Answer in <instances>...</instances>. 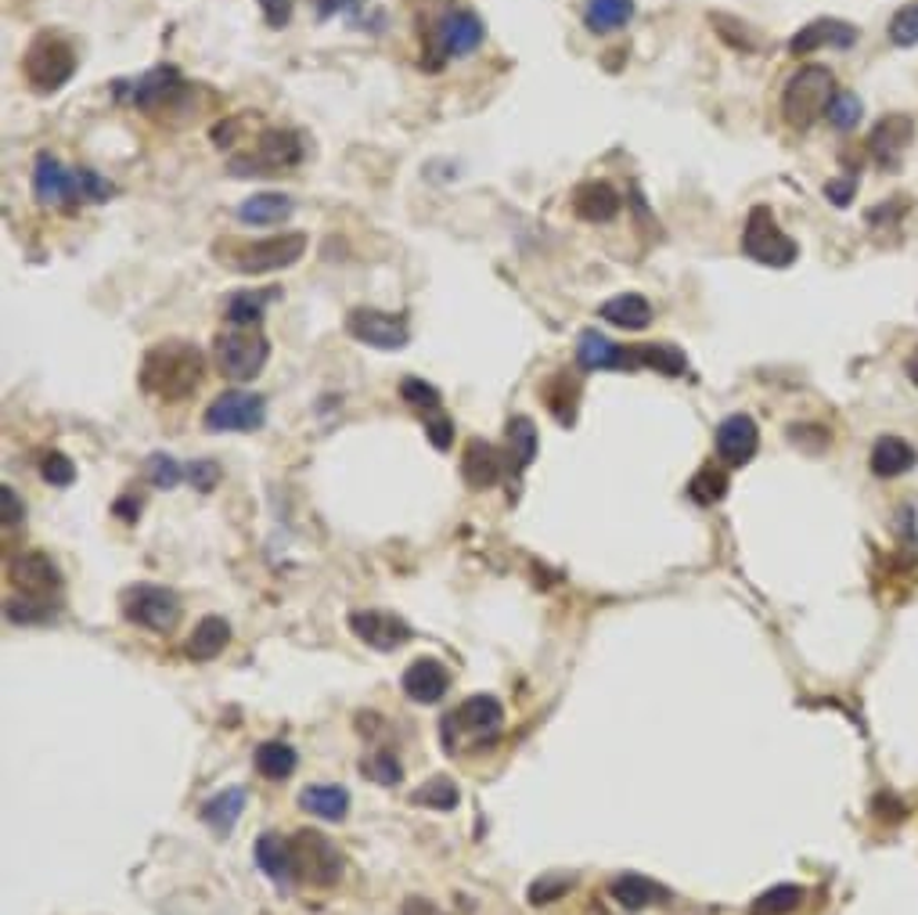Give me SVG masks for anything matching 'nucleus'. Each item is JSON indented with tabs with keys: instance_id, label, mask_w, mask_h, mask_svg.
<instances>
[{
	"instance_id": "obj_7",
	"label": "nucleus",
	"mask_w": 918,
	"mask_h": 915,
	"mask_svg": "<svg viewBox=\"0 0 918 915\" xmlns=\"http://www.w3.org/2000/svg\"><path fill=\"white\" fill-rule=\"evenodd\" d=\"M76 66H80L76 48L58 33L33 37V43H29L22 55V76L37 95H55V90H61L76 76Z\"/></svg>"
},
{
	"instance_id": "obj_14",
	"label": "nucleus",
	"mask_w": 918,
	"mask_h": 915,
	"mask_svg": "<svg viewBox=\"0 0 918 915\" xmlns=\"http://www.w3.org/2000/svg\"><path fill=\"white\" fill-rule=\"evenodd\" d=\"M346 332L357 343L375 350H404L411 343V325L404 314H386L375 307H357L346 317Z\"/></svg>"
},
{
	"instance_id": "obj_6",
	"label": "nucleus",
	"mask_w": 918,
	"mask_h": 915,
	"mask_svg": "<svg viewBox=\"0 0 918 915\" xmlns=\"http://www.w3.org/2000/svg\"><path fill=\"white\" fill-rule=\"evenodd\" d=\"M112 95H116V101L130 105L137 112L159 116V112L180 109L184 98L191 95V83L184 80L177 66H156L141 76H134V80H116Z\"/></svg>"
},
{
	"instance_id": "obj_58",
	"label": "nucleus",
	"mask_w": 918,
	"mask_h": 915,
	"mask_svg": "<svg viewBox=\"0 0 918 915\" xmlns=\"http://www.w3.org/2000/svg\"><path fill=\"white\" fill-rule=\"evenodd\" d=\"M908 378H911V383L918 386V354H915V357H908Z\"/></svg>"
},
{
	"instance_id": "obj_32",
	"label": "nucleus",
	"mask_w": 918,
	"mask_h": 915,
	"mask_svg": "<svg viewBox=\"0 0 918 915\" xmlns=\"http://www.w3.org/2000/svg\"><path fill=\"white\" fill-rule=\"evenodd\" d=\"M634 19V0H588L584 8V26L591 33H616Z\"/></svg>"
},
{
	"instance_id": "obj_16",
	"label": "nucleus",
	"mask_w": 918,
	"mask_h": 915,
	"mask_svg": "<svg viewBox=\"0 0 918 915\" xmlns=\"http://www.w3.org/2000/svg\"><path fill=\"white\" fill-rule=\"evenodd\" d=\"M576 361H580V368H588V372H631V368H638L634 346L626 350L620 343H612L609 335H602L599 328H584V332H580Z\"/></svg>"
},
{
	"instance_id": "obj_52",
	"label": "nucleus",
	"mask_w": 918,
	"mask_h": 915,
	"mask_svg": "<svg viewBox=\"0 0 918 915\" xmlns=\"http://www.w3.org/2000/svg\"><path fill=\"white\" fill-rule=\"evenodd\" d=\"M570 883H573V876H544V879H537L530 887V905L555 902V897H562L565 891H570Z\"/></svg>"
},
{
	"instance_id": "obj_55",
	"label": "nucleus",
	"mask_w": 918,
	"mask_h": 915,
	"mask_svg": "<svg viewBox=\"0 0 918 915\" xmlns=\"http://www.w3.org/2000/svg\"><path fill=\"white\" fill-rule=\"evenodd\" d=\"M0 501H4V527L19 523L22 515H26V505L19 501V494H14V486H11V483L0 486Z\"/></svg>"
},
{
	"instance_id": "obj_40",
	"label": "nucleus",
	"mask_w": 918,
	"mask_h": 915,
	"mask_svg": "<svg viewBox=\"0 0 918 915\" xmlns=\"http://www.w3.org/2000/svg\"><path fill=\"white\" fill-rule=\"evenodd\" d=\"M800 902H803V891L792 887V883H782V887L763 891V894L757 897L753 912H757V915H789L792 908H800Z\"/></svg>"
},
{
	"instance_id": "obj_37",
	"label": "nucleus",
	"mask_w": 918,
	"mask_h": 915,
	"mask_svg": "<svg viewBox=\"0 0 918 915\" xmlns=\"http://www.w3.org/2000/svg\"><path fill=\"white\" fill-rule=\"evenodd\" d=\"M541 393H544L547 411H551V415H555L562 425H573V422H576V396H580L576 378H570L565 372H559L555 378H547Z\"/></svg>"
},
{
	"instance_id": "obj_34",
	"label": "nucleus",
	"mask_w": 918,
	"mask_h": 915,
	"mask_svg": "<svg viewBox=\"0 0 918 915\" xmlns=\"http://www.w3.org/2000/svg\"><path fill=\"white\" fill-rule=\"evenodd\" d=\"M609 894L616 897L626 912H641V908H649L652 902H660V897H667V891L660 887V883H652V879L638 876V873H626L620 879H612Z\"/></svg>"
},
{
	"instance_id": "obj_2",
	"label": "nucleus",
	"mask_w": 918,
	"mask_h": 915,
	"mask_svg": "<svg viewBox=\"0 0 918 915\" xmlns=\"http://www.w3.org/2000/svg\"><path fill=\"white\" fill-rule=\"evenodd\" d=\"M33 195L40 206H90L109 203L116 195L112 180H105L90 166H66L51 151H40L33 159Z\"/></svg>"
},
{
	"instance_id": "obj_45",
	"label": "nucleus",
	"mask_w": 918,
	"mask_h": 915,
	"mask_svg": "<svg viewBox=\"0 0 918 915\" xmlns=\"http://www.w3.org/2000/svg\"><path fill=\"white\" fill-rule=\"evenodd\" d=\"M401 396L411 404V407H418L425 411V415H433V411H440V390L433 383H425V378H415V375H407L404 383H401Z\"/></svg>"
},
{
	"instance_id": "obj_15",
	"label": "nucleus",
	"mask_w": 918,
	"mask_h": 915,
	"mask_svg": "<svg viewBox=\"0 0 918 915\" xmlns=\"http://www.w3.org/2000/svg\"><path fill=\"white\" fill-rule=\"evenodd\" d=\"M911 141H915V119L894 112V116L879 119L876 130H871L868 151H871V159L882 166V170L897 174L900 163H905V151L911 148Z\"/></svg>"
},
{
	"instance_id": "obj_42",
	"label": "nucleus",
	"mask_w": 918,
	"mask_h": 915,
	"mask_svg": "<svg viewBox=\"0 0 918 915\" xmlns=\"http://www.w3.org/2000/svg\"><path fill=\"white\" fill-rule=\"evenodd\" d=\"M361 768L367 779H375L378 786H396L404 779V768H401V760H396L389 750H375V754H367L361 760Z\"/></svg>"
},
{
	"instance_id": "obj_22",
	"label": "nucleus",
	"mask_w": 918,
	"mask_h": 915,
	"mask_svg": "<svg viewBox=\"0 0 918 915\" xmlns=\"http://www.w3.org/2000/svg\"><path fill=\"white\" fill-rule=\"evenodd\" d=\"M8 577L22 594H37V599H51V591L61 584L58 567L43 552H26L8 567Z\"/></svg>"
},
{
	"instance_id": "obj_43",
	"label": "nucleus",
	"mask_w": 918,
	"mask_h": 915,
	"mask_svg": "<svg viewBox=\"0 0 918 915\" xmlns=\"http://www.w3.org/2000/svg\"><path fill=\"white\" fill-rule=\"evenodd\" d=\"M861 116H865V105H861V98L857 95H850V90H839V95L832 98V105H829V124L836 127V130H853L857 124H861Z\"/></svg>"
},
{
	"instance_id": "obj_38",
	"label": "nucleus",
	"mask_w": 918,
	"mask_h": 915,
	"mask_svg": "<svg viewBox=\"0 0 918 915\" xmlns=\"http://www.w3.org/2000/svg\"><path fill=\"white\" fill-rule=\"evenodd\" d=\"M537 457V425L526 415H515L509 422V462H515V472H526Z\"/></svg>"
},
{
	"instance_id": "obj_20",
	"label": "nucleus",
	"mask_w": 918,
	"mask_h": 915,
	"mask_svg": "<svg viewBox=\"0 0 918 915\" xmlns=\"http://www.w3.org/2000/svg\"><path fill=\"white\" fill-rule=\"evenodd\" d=\"M760 451V430L749 415H728L717 425V454L724 457L728 465H749Z\"/></svg>"
},
{
	"instance_id": "obj_30",
	"label": "nucleus",
	"mask_w": 918,
	"mask_h": 915,
	"mask_svg": "<svg viewBox=\"0 0 918 915\" xmlns=\"http://www.w3.org/2000/svg\"><path fill=\"white\" fill-rule=\"evenodd\" d=\"M227 642H231V623L224 617H206V620H198V628L188 638V656L198 663L217 660V656L227 649Z\"/></svg>"
},
{
	"instance_id": "obj_46",
	"label": "nucleus",
	"mask_w": 918,
	"mask_h": 915,
	"mask_svg": "<svg viewBox=\"0 0 918 915\" xmlns=\"http://www.w3.org/2000/svg\"><path fill=\"white\" fill-rule=\"evenodd\" d=\"M51 617V599H37V594H22V599H8V620L11 623H37Z\"/></svg>"
},
{
	"instance_id": "obj_11",
	"label": "nucleus",
	"mask_w": 918,
	"mask_h": 915,
	"mask_svg": "<svg viewBox=\"0 0 918 915\" xmlns=\"http://www.w3.org/2000/svg\"><path fill=\"white\" fill-rule=\"evenodd\" d=\"M267 422V401L259 393L227 390L206 407L203 425L209 433H256Z\"/></svg>"
},
{
	"instance_id": "obj_51",
	"label": "nucleus",
	"mask_w": 918,
	"mask_h": 915,
	"mask_svg": "<svg viewBox=\"0 0 918 915\" xmlns=\"http://www.w3.org/2000/svg\"><path fill=\"white\" fill-rule=\"evenodd\" d=\"M425 436L436 451H447L454 444V422L443 411H433V415H425Z\"/></svg>"
},
{
	"instance_id": "obj_4",
	"label": "nucleus",
	"mask_w": 918,
	"mask_h": 915,
	"mask_svg": "<svg viewBox=\"0 0 918 915\" xmlns=\"http://www.w3.org/2000/svg\"><path fill=\"white\" fill-rule=\"evenodd\" d=\"M839 95L836 76L825 66H800L782 90V116L796 130H810L821 116H829V105Z\"/></svg>"
},
{
	"instance_id": "obj_35",
	"label": "nucleus",
	"mask_w": 918,
	"mask_h": 915,
	"mask_svg": "<svg viewBox=\"0 0 918 915\" xmlns=\"http://www.w3.org/2000/svg\"><path fill=\"white\" fill-rule=\"evenodd\" d=\"M253 760H256V771L264 775L267 783H285L288 775L296 771V765H299V757H296L293 746H288V742H278V739L259 742Z\"/></svg>"
},
{
	"instance_id": "obj_8",
	"label": "nucleus",
	"mask_w": 918,
	"mask_h": 915,
	"mask_svg": "<svg viewBox=\"0 0 918 915\" xmlns=\"http://www.w3.org/2000/svg\"><path fill=\"white\" fill-rule=\"evenodd\" d=\"M303 163V137L296 130H264L256 137V151L231 156V177H274L288 174Z\"/></svg>"
},
{
	"instance_id": "obj_24",
	"label": "nucleus",
	"mask_w": 918,
	"mask_h": 915,
	"mask_svg": "<svg viewBox=\"0 0 918 915\" xmlns=\"http://www.w3.org/2000/svg\"><path fill=\"white\" fill-rule=\"evenodd\" d=\"M504 454L486 444V440H468V447L462 454V476L472 491H486V486H494L501 476H504Z\"/></svg>"
},
{
	"instance_id": "obj_56",
	"label": "nucleus",
	"mask_w": 918,
	"mask_h": 915,
	"mask_svg": "<svg viewBox=\"0 0 918 915\" xmlns=\"http://www.w3.org/2000/svg\"><path fill=\"white\" fill-rule=\"evenodd\" d=\"M401 915H443L433 902H425V897H407Z\"/></svg>"
},
{
	"instance_id": "obj_19",
	"label": "nucleus",
	"mask_w": 918,
	"mask_h": 915,
	"mask_svg": "<svg viewBox=\"0 0 918 915\" xmlns=\"http://www.w3.org/2000/svg\"><path fill=\"white\" fill-rule=\"evenodd\" d=\"M401 689H404V696L411 699V704H422V707L440 704V699L447 696V689H451V670L443 667L440 660H433V656H422V660H415L404 670Z\"/></svg>"
},
{
	"instance_id": "obj_23",
	"label": "nucleus",
	"mask_w": 918,
	"mask_h": 915,
	"mask_svg": "<svg viewBox=\"0 0 918 915\" xmlns=\"http://www.w3.org/2000/svg\"><path fill=\"white\" fill-rule=\"evenodd\" d=\"M256 865L264 868V876L274 883V887H282V891H293V883H296V850L288 840H282L278 833H264L256 840Z\"/></svg>"
},
{
	"instance_id": "obj_10",
	"label": "nucleus",
	"mask_w": 918,
	"mask_h": 915,
	"mask_svg": "<svg viewBox=\"0 0 918 915\" xmlns=\"http://www.w3.org/2000/svg\"><path fill=\"white\" fill-rule=\"evenodd\" d=\"M122 617L137 628L166 634L180 623V599L162 584H130L122 591Z\"/></svg>"
},
{
	"instance_id": "obj_1",
	"label": "nucleus",
	"mask_w": 918,
	"mask_h": 915,
	"mask_svg": "<svg viewBox=\"0 0 918 915\" xmlns=\"http://www.w3.org/2000/svg\"><path fill=\"white\" fill-rule=\"evenodd\" d=\"M141 390L156 396L162 404H180L203 386L206 378V357L195 343L184 340H162L145 354L141 361Z\"/></svg>"
},
{
	"instance_id": "obj_25",
	"label": "nucleus",
	"mask_w": 918,
	"mask_h": 915,
	"mask_svg": "<svg viewBox=\"0 0 918 915\" xmlns=\"http://www.w3.org/2000/svg\"><path fill=\"white\" fill-rule=\"evenodd\" d=\"M620 191L609 180H588L573 191V213L588 224H609L620 217Z\"/></svg>"
},
{
	"instance_id": "obj_13",
	"label": "nucleus",
	"mask_w": 918,
	"mask_h": 915,
	"mask_svg": "<svg viewBox=\"0 0 918 915\" xmlns=\"http://www.w3.org/2000/svg\"><path fill=\"white\" fill-rule=\"evenodd\" d=\"M486 40V26L476 11L454 8L443 11L433 26V51L440 58H468Z\"/></svg>"
},
{
	"instance_id": "obj_27",
	"label": "nucleus",
	"mask_w": 918,
	"mask_h": 915,
	"mask_svg": "<svg viewBox=\"0 0 918 915\" xmlns=\"http://www.w3.org/2000/svg\"><path fill=\"white\" fill-rule=\"evenodd\" d=\"M599 317L609 322L612 328H623V332H641L652 325V303L641 296V293H620L605 299L599 307Z\"/></svg>"
},
{
	"instance_id": "obj_21",
	"label": "nucleus",
	"mask_w": 918,
	"mask_h": 915,
	"mask_svg": "<svg viewBox=\"0 0 918 915\" xmlns=\"http://www.w3.org/2000/svg\"><path fill=\"white\" fill-rule=\"evenodd\" d=\"M857 26L843 22V19H815V22H807L800 33H796L789 40V55H810V51H821V48H839V51H847L857 43Z\"/></svg>"
},
{
	"instance_id": "obj_50",
	"label": "nucleus",
	"mask_w": 918,
	"mask_h": 915,
	"mask_svg": "<svg viewBox=\"0 0 918 915\" xmlns=\"http://www.w3.org/2000/svg\"><path fill=\"white\" fill-rule=\"evenodd\" d=\"M184 476H188L191 486H198L203 494H209V491H217V483H220V465L213 462V457H195L191 465H184Z\"/></svg>"
},
{
	"instance_id": "obj_5",
	"label": "nucleus",
	"mask_w": 918,
	"mask_h": 915,
	"mask_svg": "<svg viewBox=\"0 0 918 915\" xmlns=\"http://www.w3.org/2000/svg\"><path fill=\"white\" fill-rule=\"evenodd\" d=\"M213 361L231 383H253L270 361V340L264 325H231L213 340Z\"/></svg>"
},
{
	"instance_id": "obj_41",
	"label": "nucleus",
	"mask_w": 918,
	"mask_h": 915,
	"mask_svg": "<svg viewBox=\"0 0 918 915\" xmlns=\"http://www.w3.org/2000/svg\"><path fill=\"white\" fill-rule=\"evenodd\" d=\"M688 494H692L699 505H713V501H721L728 494V476L721 469L707 465L692 483H688Z\"/></svg>"
},
{
	"instance_id": "obj_36",
	"label": "nucleus",
	"mask_w": 918,
	"mask_h": 915,
	"mask_svg": "<svg viewBox=\"0 0 918 915\" xmlns=\"http://www.w3.org/2000/svg\"><path fill=\"white\" fill-rule=\"evenodd\" d=\"M241 811H245V789H241V786H231V789L217 793L213 800H206V807H203V821L227 836V833L235 829V821L241 818Z\"/></svg>"
},
{
	"instance_id": "obj_18",
	"label": "nucleus",
	"mask_w": 918,
	"mask_h": 915,
	"mask_svg": "<svg viewBox=\"0 0 918 915\" xmlns=\"http://www.w3.org/2000/svg\"><path fill=\"white\" fill-rule=\"evenodd\" d=\"M349 628L361 638L364 646H372L378 652H393L407 646L415 631H411V623H404L401 617L393 613H378V609H367V613H354L349 617Z\"/></svg>"
},
{
	"instance_id": "obj_44",
	"label": "nucleus",
	"mask_w": 918,
	"mask_h": 915,
	"mask_svg": "<svg viewBox=\"0 0 918 915\" xmlns=\"http://www.w3.org/2000/svg\"><path fill=\"white\" fill-rule=\"evenodd\" d=\"M148 480L159 486V491H174V486L180 483V480H188L184 476V465L177 462L174 454H162V451H156L148 457Z\"/></svg>"
},
{
	"instance_id": "obj_53",
	"label": "nucleus",
	"mask_w": 918,
	"mask_h": 915,
	"mask_svg": "<svg viewBox=\"0 0 918 915\" xmlns=\"http://www.w3.org/2000/svg\"><path fill=\"white\" fill-rule=\"evenodd\" d=\"M270 29H285L296 14V0H256Z\"/></svg>"
},
{
	"instance_id": "obj_33",
	"label": "nucleus",
	"mask_w": 918,
	"mask_h": 915,
	"mask_svg": "<svg viewBox=\"0 0 918 915\" xmlns=\"http://www.w3.org/2000/svg\"><path fill=\"white\" fill-rule=\"evenodd\" d=\"M634 361H638V368L660 372L667 378H678L688 372L684 350L673 343H641V346H634Z\"/></svg>"
},
{
	"instance_id": "obj_28",
	"label": "nucleus",
	"mask_w": 918,
	"mask_h": 915,
	"mask_svg": "<svg viewBox=\"0 0 918 915\" xmlns=\"http://www.w3.org/2000/svg\"><path fill=\"white\" fill-rule=\"evenodd\" d=\"M915 462H918L915 447L900 436H879L876 447H871V472H876L879 480L905 476V472L915 469Z\"/></svg>"
},
{
	"instance_id": "obj_26",
	"label": "nucleus",
	"mask_w": 918,
	"mask_h": 915,
	"mask_svg": "<svg viewBox=\"0 0 918 915\" xmlns=\"http://www.w3.org/2000/svg\"><path fill=\"white\" fill-rule=\"evenodd\" d=\"M241 224H253V227H274V224H285L293 220L296 213V198L293 195H282V191H259V195H249L245 203L235 209Z\"/></svg>"
},
{
	"instance_id": "obj_57",
	"label": "nucleus",
	"mask_w": 918,
	"mask_h": 915,
	"mask_svg": "<svg viewBox=\"0 0 918 915\" xmlns=\"http://www.w3.org/2000/svg\"><path fill=\"white\" fill-rule=\"evenodd\" d=\"M137 509H141V505H130V501H119V505H116V512H122V520H127V523L137 520Z\"/></svg>"
},
{
	"instance_id": "obj_12",
	"label": "nucleus",
	"mask_w": 918,
	"mask_h": 915,
	"mask_svg": "<svg viewBox=\"0 0 918 915\" xmlns=\"http://www.w3.org/2000/svg\"><path fill=\"white\" fill-rule=\"evenodd\" d=\"M293 850H296V868L303 873V879H310L314 887H335L343 879V850L335 847L325 833L317 829H299L293 836Z\"/></svg>"
},
{
	"instance_id": "obj_3",
	"label": "nucleus",
	"mask_w": 918,
	"mask_h": 915,
	"mask_svg": "<svg viewBox=\"0 0 918 915\" xmlns=\"http://www.w3.org/2000/svg\"><path fill=\"white\" fill-rule=\"evenodd\" d=\"M217 260L241 274V278H259L285 267H296L306 256V235L303 232H282L270 238H220L213 242Z\"/></svg>"
},
{
	"instance_id": "obj_31",
	"label": "nucleus",
	"mask_w": 918,
	"mask_h": 915,
	"mask_svg": "<svg viewBox=\"0 0 918 915\" xmlns=\"http://www.w3.org/2000/svg\"><path fill=\"white\" fill-rule=\"evenodd\" d=\"M299 807L310 811L314 818L343 821L349 815V793L343 786H306L299 793Z\"/></svg>"
},
{
	"instance_id": "obj_29",
	"label": "nucleus",
	"mask_w": 918,
	"mask_h": 915,
	"mask_svg": "<svg viewBox=\"0 0 918 915\" xmlns=\"http://www.w3.org/2000/svg\"><path fill=\"white\" fill-rule=\"evenodd\" d=\"M278 296V288H241V293H231L224 299L227 325H264V314Z\"/></svg>"
},
{
	"instance_id": "obj_39",
	"label": "nucleus",
	"mask_w": 918,
	"mask_h": 915,
	"mask_svg": "<svg viewBox=\"0 0 918 915\" xmlns=\"http://www.w3.org/2000/svg\"><path fill=\"white\" fill-rule=\"evenodd\" d=\"M457 800H462V793H457L454 779H447V775H433V779L411 793V804L433 807V811H454Z\"/></svg>"
},
{
	"instance_id": "obj_48",
	"label": "nucleus",
	"mask_w": 918,
	"mask_h": 915,
	"mask_svg": "<svg viewBox=\"0 0 918 915\" xmlns=\"http://www.w3.org/2000/svg\"><path fill=\"white\" fill-rule=\"evenodd\" d=\"M317 4V19L325 22V19H349L354 22L357 29H364V19H361V11H364V4L367 0H314Z\"/></svg>"
},
{
	"instance_id": "obj_54",
	"label": "nucleus",
	"mask_w": 918,
	"mask_h": 915,
	"mask_svg": "<svg viewBox=\"0 0 918 915\" xmlns=\"http://www.w3.org/2000/svg\"><path fill=\"white\" fill-rule=\"evenodd\" d=\"M853 195H857V180L853 177H847V180H829V185H825V198H832L836 206H850L853 203Z\"/></svg>"
},
{
	"instance_id": "obj_49",
	"label": "nucleus",
	"mask_w": 918,
	"mask_h": 915,
	"mask_svg": "<svg viewBox=\"0 0 918 915\" xmlns=\"http://www.w3.org/2000/svg\"><path fill=\"white\" fill-rule=\"evenodd\" d=\"M40 476L48 480L51 486H69V483L76 480V465H72V457H66L61 451L43 454V462H40Z\"/></svg>"
},
{
	"instance_id": "obj_9",
	"label": "nucleus",
	"mask_w": 918,
	"mask_h": 915,
	"mask_svg": "<svg viewBox=\"0 0 918 915\" xmlns=\"http://www.w3.org/2000/svg\"><path fill=\"white\" fill-rule=\"evenodd\" d=\"M742 253L763 267H792L796 256H800V246L778 227L774 213L768 206H753L742 227Z\"/></svg>"
},
{
	"instance_id": "obj_47",
	"label": "nucleus",
	"mask_w": 918,
	"mask_h": 915,
	"mask_svg": "<svg viewBox=\"0 0 918 915\" xmlns=\"http://www.w3.org/2000/svg\"><path fill=\"white\" fill-rule=\"evenodd\" d=\"M890 40L897 48H915L918 43V0L915 4H905L890 19Z\"/></svg>"
},
{
	"instance_id": "obj_17",
	"label": "nucleus",
	"mask_w": 918,
	"mask_h": 915,
	"mask_svg": "<svg viewBox=\"0 0 918 915\" xmlns=\"http://www.w3.org/2000/svg\"><path fill=\"white\" fill-rule=\"evenodd\" d=\"M504 725V707L497 704L494 696H468L462 707H457L454 714H447V721H443V728H465L476 736V742H494L497 739V731Z\"/></svg>"
}]
</instances>
